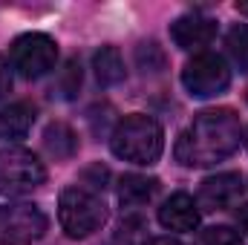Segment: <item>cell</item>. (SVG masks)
Listing matches in <instances>:
<instances>
[{"label": "cell", "mask_w": 248, "mask_h": 245, "mask_svg": "<svg viewBox=\"0 0 248 245\" xmlns=\"http://www.w3.org/2000/svg\"><path fill=\"white\" fill-rule=\"evenodd\" d=\"M136 61H139V66H141L144 72H159V69L165 66V55H162V49H159L156 41H144V44H139V49H136Z\"/></svg>", "instance_id": "17"}, {"label": "cell", "mask_w": 248, "mask_h": 245, "mask_svg": "<svg viewBox=\"0 0 248 245\" xmlns=\"http://www.w3.org/2000/svg\"><path fill=\"white\" fill-rule=\"evenodd\" d=\"M214 38H217V20L214 17H205V15L193 12V15H182L170 23V41L185 52L205 49Z\"/></svg>", "instance_id": "9"}, {"label": "cell", "mask_w": 248, "mask_h": 245, "mask_svg": "<svg viewBox=\"0 0 248 245\" xmlns=\"http://www.w3.org/2000/svg\"><path fill=\"white\" fill-rule=\"evenodd\" d=\"M110 150L122 162L150 168L159 162V156L165 150V130L156 119H150L144 113L124 116L110 136Z\"/></svg>", "instance_id": "2"}, {"label": "cell", "mask_w": 248, "mask_h": 245, "mask_svg": "<svg viewBox=\"0 0 248 245\" xmlns=\"http://www.w3.org/2000/svg\"><path fill=\"white\" fill-rule=\"evenodd\" d=\"M32 124H35V107L29 101H15L0 110V138L17 141L32 130Z\"/></svg>", "instance_id": "11"}, {"label": "cell", "mask_w": 248, "mask_h": 245, "mask_svg": "<svg viewBox=\"0 0 248 245\" xmlns=\"http://www.w3.org/2000/svg\"><path fill=\"white\" fill-rule=\"evenodd\" d=\"M159 190L156 176H141V173H124L119 179V202L124 208H141L147 205Z\"/></svg>", "instance_id": "12"}, {"label": "cell", "mask_w": 248, "mask_h": 245, "mask_svg": "<svg viewBox=\"0 0 248 245\" xmlns=\"http://www.w3.org/2000/svg\"><path fill=\"white\" fill-rule=\"evenodd\" d=\"M182 84H185L187 95H193V98H214L231 87V69L222 55L199 52L185 63Z\"/></svg>", "instance_id": "7"}, {"label": "cell", "mask_w": 248, "mask_h": 245, "mask_svg": "<svg viewBox=\"0 0 248 245\" xmlns=\"http://www.w3.org/2000/svg\"><path fill=\"white\" fill-rule=\"evenodd\" d=\"M44 147L52 159L58 162H69L78 153V133L63 122H52L44 130Z\"/></svg>", "instance_id": "13"}, {"label": "cell", "mask_w": 248, "mask_h": 245, "mask_svg": "<svg viewBox=\"0 0 248 245\" xmlns=\"http://www.w3.org/2000/svg\"><path fill=\"white\" fill-rule=\"evenodd\" d=\"M93 69H95V78L101 87H116L124 81V61L122 52L116 46H101L95 55H93Z\"/></svg>", "instance_id": "14"}, {"label": "cell", "mask_w": 248, "mask_h": 245, "mask_svg": "<svg viewBox=\"0 0 248 245\" xmlns=\"http://www.w3.org/2000/svg\"><path fill=\"white\" fill-rule=\"evenodd\" d=\"M243 141V124L240 116L228 107L205 110L176 138V162L185 168H211L225 162L240 150Z\"/></svg>", "instance_id": "1"}, {"label": "cell", "mask_w": 248, "mask_h": 245, "mask_svg": "<svg viewBox=\"0 0 248 245\" xmlns=\"http://www.w3.org/2000/svg\"><path fill=\"white\" fill-rule=\"evenodd\" d=\"M159 222L165 231L176 234H190L199 228V205L190 193H173L162 202L159 208Z\"/></svg>", "instance_id": "10"}, {"label": "cell", "mask_w": 248, "mask_h": 245, "mask_svg": "<svg viewBox=\"0 0 248 245\" xmlns=\"http://www.w3.org/2000/svg\"><path fill=\"white\" fill-rule=\"evenodd\" d=\"M78 87H81V66H78V61H69L66 69H63V78H61L63 98H72L78 92Z\"/></svg>", "instance_id": "18"}, {"label": "cell", "mask_w": 248, "mask_h": 245, "mask_svg": "<svg viewBox=\"0 0 248 245\" xmlns=\"http://www.w3.org/2000/svg\"><path fill=\"white\" fill-rule=\"evenodd\" d=\"M46 228V214L32 202H6L0 208V245H32Z\"/></svg>", "instance_id": "6"}, {"label": "cell", "mask_w": 248, "mask_h": 245, "mask_svg": "<svg viewBox=\"0 0 248 245\" xmlns=\"http://www.w3.org/2000/svg\"><path fill=\"white\" fill-rule=\"evenodd\" d=\"M237 222H240L243 231H248V205H243V208L237 211Z\"/></svg>", "instance_id": "21"}, {"label": "cell", "mask_w": 248, "mask_h": 245, "mask_svg": "<svg viewBox=\"0 0 248 245\" xmlns=\"http://www.w3.org/2000/svg\"><path fill=\"white\" fill-rule=\"evenodd\" d=\"M246 147H248V136H246Z\"/></svg>", "instance_id": "23"}, {"label": "cell", "mask_w": 248, "mask_h": 245, "mask_svg": "<svg viewBox=\"0 0 248 245\" xmlns=\"http://www.w3.org/2000/svg\"><path fill=\"white\" fill-rule=\"evenodd\" d=\"M58 222L66 237L84 240L107 222V205L93 190L81 184H69L58 196Z\"/></svg>", "instance_id": "3"}, {"label": "cell", "mask_w": 248, "mask_h": 245, "mask_svg": "<svg viewBox=\"0 0 248 245\" xmlns=\"http://www.w3.org/2000/svg\"><path fill=\"white\" fill-rule=\"evenodd\" d=\"M144 245H182V243L173 240V237H153V240H147Z\"/></svg>", "instance_id": "20"}, {"label": "cell", "mask_w": 248, "mask_h": 245, "mask_svg": "<svg viewBox=\"0 0 248 245\" xmlns=\"http://www.w3.org/2000/svg\"><path fill=\"white\" fill-rule=\"evenodd\" d=\"M225 46H228V58L240 72H248V23H237L228 29L225 35Z\"/></svg>", "instance_id": "15"}, {"label": "cell", "mask_w": 248, "mask_h": 245, "mask_svg": "<svg viewBox=\"0 0 248 245\" xmlns=\"http://www.w3.org/2000/svg\"><path fill=\"white\" fill-rule=\"evenodd\" d=\"M12 90V63L0 55V98H6Z\"/></svg>", "instance_id": "19"}, {"label": "cell", "mask_w": 248, "mask_h": 245, "mask_svg": "<svg viewBox=\"0 0 248 245\" xmlns=\"http://www.w3.org/2000/svg\"><path fill=\"white\" fill-rule=\"evenodd\" d=\"M237 12L240 15H248V3H237Z\"/></svg>", "instance_id": "22"}, {"label": "cell", "mask_w": 248, "mask_h": 245, "mask_svg": "<svg viewBox=\"0 0 248 245\" xmlns=\"http://www.w3.org/2000/svg\"><path fill=\"white\" fill-rule=\"evenodd\" d=\"M240 196H243V176L228 170V173L208 176L199 184L196 205L202 211H225V208H234L240 202Z\"/></svg>", "instance_id": "8"}, {"label": "cell", "mask_w": 248, "mask_h": 245, "mask_svg": "<svg viewBox=\"0 0 248 245\" xmlns=\"http://www.w3.org/2000/svg\"><path fill=\"white\" fill-rule=\"evenodd\" d=\"M12 69H17L23 78H44L58 63V44L46 32H26L12 41L9 46Z\"/></svg>", "instance_id": "5"}, {"label": "cell", "mask_w": 248, "mask_h": 245, "mask_svg": "<svg viewBox=\"0 0 248 245\" xmlns=\"http://www.w3.org/2000/svg\"><path fill=\"white\" fill-rule=\"evenodd\" d=\"M46 182L44 162L26 147H6L0 150V193L20 196L32 193Z\"/></svg>", "instance_id": "4"}, {"label": "cell", "mask_w": 248, "mask_h": 245, "mask_svg": "<svg viewBox=\"0 0 248 245\" xmlns=\"http://www.w3.org/2000/svg\"><path fill=\"white\" fill-rule=\"evenodd\" d=\"M193 245H243V237H240V231H234L228 225H214V228L199 231Z\"/></svg>", "instance_id": "16"}]
</instances>
